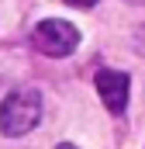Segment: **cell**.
<instances>
[{
    "instance_id": "3",
    "label": "cell",
    "mask_w": 145,
    "mask_h": 149,
    "mask_svg": "<svg viewBox=\"0 0 145 149\" xmlns=\"http://www.w3.org/2000/svg\"><path fill=\"white\" fill-rule=\"evenodd\" d=\"M93 83H97V94H100V101H104V108L110 114L124 111V104H128V76L121 70H100Z\"/></svg>"
},
{
    "instance_id": "4",
    "label": "cell",
    "mask_w": 145,
    "mask_h": 149,
    "mask_svg": "<svg viewBox=\"0 0 145 149\" xmlns=\"http://www.w3.org/2000/svg\"><path fill=\"white\" fill-rule=\"evenodd\" d=\"M66 3H69V7H79V10H86V7H93L97 0H66Z\"/></svg>"
},
{
    "instance_id": "6",
    "label": "cell",
    "mask_w": 145,
    "mask_h": 149,
    "mask_svg": "<svg viewBox=\"0 0 145 149\" xmlns=\"http://www.w3.org/2000/svg\"><path fill=\"white\" fill-rule=\"evenodd\" d=\"M55 149H79V146H72V142H62V146H55Z\"/></svg>"
},
{
    "instance_id": "2",
    "label": "cell",
    "mask_w": 145,
    "mask_h": 149,
    "mask_svg": "<svg viewBox=\"0 0 145 149\" xmlns=\"http://www.w3.org/2000/svg\"><path fill=\"white\" fill-rule=\"evenodd\" d=\"M31 42H35V49L41 52V56H48V59H62V56L76 52L79 31H76V24L62 21V17H48V21L35 24Z\"/></svg>"
},
{
    "instance_id": "1",
    "label": "cell",
    "mask_w": 145,
    "mask_h": 149,
    "mask_svg": "<svg viewBox=\"0 0 145 149\" xmlns=\"http://www.w3.org/2000/svg\"><path fill=\"white\" fill-rule=\"evenodd\" d=\"M41 121V94L38 90H14L0 101V132L10 139L28 135Z\"/></svg>"
},
{
    "instance_id": "5",
    "label": "cell",
    "mask_w": 145,
    "mask_h": 149,
    "mask_svg": "<svg viewBox=\"0 0 145 149\" xmlns=\"http://www.w3.org/2000/svg\"><path fill=\"white\" fill-rule=\"evenodd\" d=\"M124 3H131V7H145V0H124Z\"/></svg>"
}]
</instances>
